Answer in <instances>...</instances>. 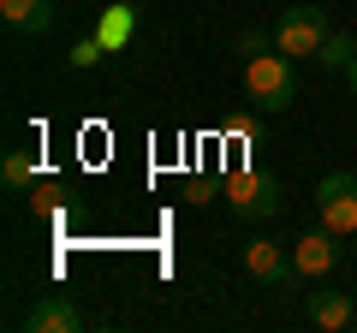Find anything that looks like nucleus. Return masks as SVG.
<instances>
[{
	"label": "nucleus",
	"mask_w": 357,
	"mask_h": 333,
	"mask_svg": "<svg viewBox=\"0 0 357 333\" xmlns=\"http://www.w3.org/2000/svg\"><path fill=\"white\" fill-rule=\"evenodd\" d=\"M0 18L13 36H42L54 24V0H0Z\"/></svg>",
	"instance_id": "obj_10"
},
{
	"label": "nucleus",
	"mask_w": 357,
	"mask_h": 333,
	"mask_svg": "<svg viewBox=\"0 0 357 333\" xmlns=\"http://www.w3.org/2000/svg\"><path fill=\"white\" fill-rule=\"evenodd\" d=\"M102 36H84V42H77V48H72V65H77V72H84V65H96V60H102Z\"/></svg>",
	"instance_id": "obj_14"
},
{
	"label": "nucleus",
	"mask_w": 357,
	"mask_h": 333,
	"mask_svg": "<svg viewBox=\"0 0 357 333\" xmlns=\"http://www.w3.org/2000/svg\"><path fill=\"white\" fill-rule=\"evenodd\" d=\"M345 84H351V95H357V60H351V65H345Z\"/></svg>",
	"instance_id": "obj_16"
},
{
	"label": "nucleus",
	"mask_w": 357,
	"mask_h": 333,
	"mask_svg": "<svg viewBox=\"0 0 357 333\" xmlns=\"http://www.w3.org/2000/svg\"><path fill=\"white\" fill-rule=\"evenodd\" d=\"M77 327H84V309L66 292H48L24 309V333H77Z\"/></svg>",
	"instance_id": "obj_7"
},
{
	"label": "nucleus",
	"mask_w": 357,
	"mask_h": 333,
	"mask_svg": "<svg viewBox=\"0 0 357 333\" xmlns=\"http://www.w3.org/2000/svg\"><path fill=\"white\" fill-rule=\"evenodd\" d=\"M137 0H114V6H102V18H96V36H102V48H126L131 36H137Z\"/></svg>",
	"instance_id": "obj_9"
},
{
	"label": "nucleus",
	"mask_w": 357,
	"mask_h": 333,
	"mask_svg": "<svg viewBox=\"0 0 357 333\" xmlns=\"http://www.w3.org/2000/svg\"><path fill=\"white\" fill-rule=\"evenodd\" d=\"M220 196H227V208H232L238 220H274V215L286 208V185H280V179H268V173H250V166L227 173Z\"/></svg>",
	"instance_id": "obj_2"
},
{
	"label": "nucleus",
	"mask_w": 357,
	"mask_h": 333,
	"mask_svg": "<svg viewBox=\"0 0 357 333\" xmlns=\"http://www.w3.org/2000/svg\"><path fill=\"white\" fill-rule=\"evenodd\" d=\"M310 321H316L321 333L357 327V304H351V292H333V286H321V292H310Z\"/></svg>",
	"instance_id": "obj_8"
},
{
	"label": "nucleus",
	"mask_w": 357,
	"mask_h": 333,
	"mask_svg": "<svg viewBox=\"0 0 357 333\" xmlns=\"http://www.w3.org/2000/svg\"><path fill=\"white\" fill-rule=\"evenodd\" d=\"M316 220L340 238H357V173H328L316 185Z\"/></svg>",
	"instance_id": "obj_4"
},
{
	"label": "nucleus",
	"mask_w": 357,
	"mask_h": 333,
	"mask_svg": "<svg viewBox=\"0 0 357 333\" xmlns=\"http://www.w3.org/2000/svg\"><path fill=\"white\" fill-rule=\"evenodd\" d=\"M316 60H321V65H333V72H345V65L357 60V42L345 36V30H333V36L321 42V54H316Z\"/></svg>",
	"instance_id": "obj_12"
},
{
	"label": "nucleus",
	"mask_w": 357,
	"mask_h": 333,
	"mask_svg": "<svg viewBox=\"0 0 357 333\" xmlns=\"http://www.w3.org/2000/svg\"><path fill=\"white\" fill-rule=\"evenodd\" d=\"M351 256H357V244H351Z\"/></svg>",
	"instance_id": "obj_17"
},
{
	"label": "nucleus",
	"mask_w": 357,
	"mask_h": 333,
	"mask_svg": "<svg viewBox=\"0 0 357 333\" xmlns=\"http://www.w3.org/2000/svg\"><path fill=\"white\" fill-rule=\"evenodd\" d=\"M328 13L321 6H286L280 18H274V48L292 54V60H316L321 42H328Z\"/></svg>",
	"instance_id": "obj_3"
},
{
	"label": "nucleus",
	"mask_w": 357,
	"mask_h": 333,
	"mask_svg": "<svg viewBox=\"0 0 357 333\" xmlns=\"http://www.w3.org/2000/svg\"><path fill=\"white\" fill-rule=\"evenodd\" d=\"M244 95H250V107H262V114H280V107H292V95H298L292 54H280V48L250 54V60H244Z\"/></svg>",
	"instance_id": "obj_1"
},
{
	"label": "nucleus",
	"mask_w": 357,
	"mask_h": 333,
	"mask_svg": "<svg viewBox=\"0 0 357 333\" xmlns=\"http://www.w3.org/2000/svg\"><path fill=\"white\" fill-rule=\"evenodd\" d=\"M256 114H262V107H256ZM256 114H232V119H227V137L256 143V137H262V119H256Z\"/></svg>",
	"instance_id": "obj_13"
},
{
	"label": "nucleus",
	"mask_w": 357,
	"mask_h": 333,
	"mask_svg": "<svg viewBox=\"0 0 357 333\" xmlns=\"http://www.w3.org/2000/svg\"><path fill=\"white\" fill-rule=\"evenodd\" d=\"M274 48V36H262V30H244L238 36V54H268Z\"/></svg>",
	"instance_id": "obj_15"
},
{
	"label": "nucleus",
	"mask_w": 357,
	"mask_h": 333,
	"mask_svg": "<svg viewBox=\"0 0 357 333\" xmlns=\"http://www.w3.org/2000/svg\"><path fill=\"white\" fill-rule=\"evenodd\" d=\"M292 262H298V280H328V274L340 268V232H328V226L304 232V238L292 244Z\"/></svg>",
	"instance_id": "obj_5"
},
{
	"label": "nucleus",
	"mask_w": 357,
	"mask_h": 333,
	"mask_svg": "<svg viewBox=\"0 0 357 333\" xmlns=\"http://www.w3.org/2000/svg\"><path fill=\"white\" fill-rule=\"evenodd\" d=\"M244 268H250V280H262V286H292L298 280L292 250H280L274 238H244Z\"/></svg>",
	"instance_id": "obj_6"
},
{
	"label": "nucleus",
	"mask_w": 357,
	"mask_h": 333,
	"mask_svg": "<svg viewBox=\"0 0 357 333\" xmlns=\"http://www.w3.org/2000/svg\"><path fill=\"white\" fill-rule=\"evenodd\" d=\"M0 185H6V191H36V161H30L24 149H6V161H0Z\"/></svg>",
	"instance_id": "obj_11"
}]
</instances>
